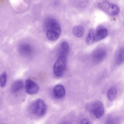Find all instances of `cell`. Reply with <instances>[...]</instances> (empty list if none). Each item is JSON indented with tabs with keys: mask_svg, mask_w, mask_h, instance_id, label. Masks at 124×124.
Wrapping results in <instances>:
<instances>
[{
	"mask_svg": "<svg viewBox=\"0 0 124 124\" xmlns=\"http://www.w3.org/2000/svg\"><path fill=\"white\" fill-rule=\"evenodd\" d=\"M86 108L96 118H101L104 113L103 104L100 101H96L87 104Z\"/></svg>",
	"mask_w": 124,
	"mask_h": 124,
	"instance_id": "obj_1",
	"label": "cell"
},
{
	"mask_svg": "<svg viewBox=\"0 0 124 124\" xmlns=\"http://www.w3.org/2000/svg\"><path fill=\"white\" fill-rule=\"evenodd\" d=\"M98 6L101 10L111 16L117 15L120 11L119 8L117 5L107 1H102L100 2Z\"/></svg>",
	"mask_w": 124,
	"mask_h": 124,
	"instance_id": "obj_2",
	"label": "cell"
},
{
	"mask_svg": "<svg viewBox=\"0 0 124 124\" xmlns=\"http://www.w3.org/2000/svg\"><path fill=\"white\" fill-rule=\"evenodd\" d=\"M30 108L32 113L38 116H41L43 115L46 109V104L40 99H37L33 101Z\"/></svg>",
	"mask_w": 124,
	"mask_h": 124,
	"instance_id": "obj_3",
	"label": "cell"
},
{
	"mask_svg": "<svg viewBox=\"0 0 124 124\" xmlns=\"http://www.w3.org/2000/svg\"><path fill=\"white\" fill-rule=\"evenodd\" d=\"M66 58L59 57L54 67V72L56 76H60L63 74L66 69Z\"/></svg>",
	"mask_w": 124,
	"mask_h": 124,
	"instance_id": "obj_4",
	"label": "cell"
},
{
	"mask_svg": "<svg viewBox=\"0 0 124 124\" xmlns=\"http://www.w3.org/2000/svg\"><path fill=\"white\" fill-rule=\"evenodd\" d=\"M107 54L106 49L103 48H97L93 52L92 55V59L93 62L99 63L105 57Z\"/></svg>",
	"mask_w": 124,
	"mask_h": 124,
	"instance_id": "obj_5",
	"label": "cell"
},
{
	"mask_svg": "<svg viewBox=\"0 0 124 124\" xmlns=\"http://www.w3.org/2000/svg\"><path fill=\"white\" fill-rule=\"evenodd\" d=\"M25 87L26 92L30 94L36 93L39 88V85L37 83L30 79L26 80Z\"/></svg>",
	"mask_w": 124,
	"mask_h": 124,
	"instance_id": "obj_6",
	"label": "cell"
},
{
	"mask_svg": "<svg viewBox=\"0 0 124 124\" xmlns=\"http://www.w3.org/2000/svg\"><path fill=\"white\" fill-rule=\"evenodd\" d=\"M108 34L107 29L101 25L99 26L95 32V41L101 40L107 36Z\"/></svg>",
	"mask_w": 124,
	"mask_h": 124,
	"instance_id": "obj_7",
	"label": "cell"
},
{
	"mask_svg": "<svg viewBox=\"0 0 124 124\" xmlns=\"http://www.w3.org/2000/svg\"><path fill=\"white\" fill-rule=\"evenodd\" d=\"M53 93L54 97L56 98L60 99L63 98L65 94V90L63 85H58L54 88Z\"/></svg>",
	"mask_w": 124,
	"mask_h": 124,
	"instance_id": "obj_8",
	"label": "cell"
},
{
	"mask_svg": "<svg viewBox=\"0 0 124 124\" xmlns=\"http://www.w3.org/2000/svg\"><path fill=\"white\" fill-rule=\"evenodd\" d=\"M115 61L116 64L119 65L122 64L124 61V50L121 48L118 49L115 54Z\"/></svg>",
	"mask_w": 124,
	"mask_h": 124,
	"instance_id": "obj_9",
	"label": "cell"
},
{
	"mask_svg": "<svg viewBox=\"0 0 124 124\" xmlns=\"http://www.w3.org/2000/svg\"><path fill=\"white\" fill-rule=\"evenodd\" d=\"M72 32L73 34L76 36L80 37L83 35L85 32V29L82 26L77 25L73 27Z\"/></svg>",
	"mask_w": 124,
	"mask_h": 124,
	"instance_id": "obj_10",
	"label": "cell"
},
{
	"mask_svg": "<svg viewBox=\"0 0 124 124\" xmlns=\"http://www.w3.org/2000/svg\"><path fill=\"white\" fill-rule=\"evenodd\" d=\"M117 93V89L114 86L110 87L108 89L107 93V97L108 100L110 101H113L115 98Z\"/></svg>",
	"mask_w": 124,
	"mask_h": 124,
	"instance_id": "obj_11",
	"label": "cell"
},
{
	"mask_svg": "<svg viewBox=\"0 0 124 124\" xmlns=\"http://www.w3.org/2000/svg\"><path fill=\"white\" fill-rule=\"evenodd\" d=\"M61 48L59 57H63L66 58L69 51V46L67 43L65 42H62L61 45Z\"/></svg>",
	"mask_w": 124,
	"mask_h": 124,
	"instance_id": "obj_12",
	"label": "cell"
},
{
	"mask_svg": "<svg viewBox=\"0 0 124 124\" xmlns=\"http://www.w3.org/2000/svg\"><path fill=\"white\" fill-rule=\"evenodd\" d=\"M23 82L22 81L18 80L15 81L12 86V92L13 93H16L23 88Z\"/></svg>",
	"mask_w": 124,
	"mask_h": 124,
	"instance_id": "obj_13",
	"label": "cell"
},
{
	"mask_svg": "<svg viewBox=\"0 0 124 124\" xmlns=\"http://www.w3.org/2000/svg\"><path fill=\"white\" fill-rule=\"evenodd\" d=\"M95 31L94 29H91L89 31L85 39L86 42L89 44L93 43L95 41Z\"/></svg>",
	"mask_w": 124,
	"mask_h": 124,
	"instance_id": "obj_14",
	"label": "cell"
},
{
	"mask_svg": "<svg viewBox=\"0 0 124 124\" xmlns=\"http://www.w3.org/2000/svg\"><path fill=\"white\" fill-rule=\"evenodd\" d=\"M18 50L19 53L24 55H27L30 52V49L28 46L26 44H22L19 46Z\"/></svg>",
	"mask_w": 124,
	"mask_h": 124,
	"instance_id": "obj_15",
	"label": "cell"
},
{
	"mask_svg": "<svg viewBox=\"0 0 124 124\" xmlns=\"http://www.w3.org/2000/svg\"><path fill=\"white\" fill-rule=\"evenodd\" d=\"M59 35L51 30H48L46 32V35L47 38L51 41L56 40L59 38Z\"/></svg>",
	"mask_w": 124,
	"mask_h": 124,
	"instance_id": "obj_16",
	"label": "cell"
},
{
	"mask_svg": "<svg viewBox=\"0 0 124 124\" xmlns=\"http://www.w3.org/2000/svg\"><path fill=\"white\" fill-rule=\"evenodd\" d=\"M51 30L59 35L61 33V30L59 24L57 22H52L50 25Z\"/></svg>",
	"mask_w": 124,
	"mask_h": 124,
	"instance_id": "obj_17",
	"label": "cell"
},
{
	"mask_svg": "<svg viewBox=\"0 0 124 124\" xmlns=\"http://www.w3.org/2000/svg\"><path fill=\"white\" fill-rule=\"evenodd\" d=\"M7 75L6 72H4L0 75V86L2 88L4 87L6 84Z\"/></svg>",
	"mask_w": 124,
	"mask_h": 124,
	"instance_id": "obj_18",
	"label": "cell"
},
{
	"mask_svg": "<svg viewBox=\"0 0 124 124\" xmlns=\"http://www.w3.org/2000/svg\"><path fill=\"white\" fill-rule=\"evenodd\" d=\"M80 124H90L89 121L86 118L82 119L81 121Z\"/></svg>",
	"mask_w": 124,
	"mask_h": 124,
	"instance_id": "obj_19",
	"label": "cell"
}]
</instances>
